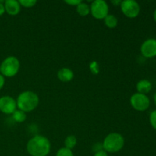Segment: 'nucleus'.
<instances>
[{
    "label": "nucleus",
    "mask_w": 156,
    "mask_h": 156,
    "mask_svg": "<svg viewBox=\"0 0 156 156\" xmlns=\"http://www.w3.org/2000/svg\"><path fill=\"white\" fill-rule=\"evenodd\" d=\"M124 138L118 133H111L104 140L102 146L103 150L108 153H115L123 149L124 146Z\"/></svg>",
    "instance_id": "7ed1b4c3"
},
{
    "label": "nucleus",
    "mask_w": 156,
    "mask_h": 156,
    "mask_svg": "<svg viewBox=\"0 0 156 156\" xmlns=\"http://www.w3.org/2000/svg\"><path fill=\"white\" fill-rule=\"evenodd\" d=\"M0 74H1V73H0Z\"/></svg>",
    "instance_id": "cd10ccee"
},
{
    "label": "nucleus",
    "mask_w": 156,
    "mask_h": 156,
    "mask_svg": "<svg viewBox=\"0 0 156 156\" xmlns=\"http://www.w3.org/2000/svg\"><path fill=\"white\" fill-rule=\"evenodd\" d=\"M5 12V10L4 2L0 1V16H1V15H2Z\"/></svg>",
    "instance_id": "5701e85b"
},
{
    "label": "nucleus",
    "mask_w": 156,
    "mask_h": 156,
    "mask_svg": "<svg viewBox=\"0 0 156 156\" xmlns=\"http://www.w3.org/2000/svg\"><path fill=\"white\" fill-rule=\"evenodd\" d=\"M57 77L61 82H68L73 80L74 78V73L70 69L62 68L58 71Z\"/></svg>",
    "instance_id": "9b49d317"
},
{
    "label": "nucleus",
    "mask_w": 156,
    "mask_h": 156,
    "mask_svg": "<svg viewBox=\"0 0 156 156\" xmlns=\"http://www.w3.org/2000/svg\"><path fill=\"white\" fill-rule=\"evenodd\" d=\"M26 149L31 156H47L50 152L51 144L47 137L37 135L27 142Z\"/></svg>",
    "instance_id": "f257e3e1"
},
{
    "label": "nucleus",
    "mask_w": 156,
    "mask_h": 156,
    "mask_svg": "<svg viewBox=\"0 0 156 156\" xmlns=\"http://www.w3.org/2000/svg\"><path fill=\"white\" fill-rule=\"evenodd\" d=\"M18 2L21 6L24 8H32L37 4L36 0H20Z\"/></svg>",
    "instance_id": "6ab92c4d"
},
{
    "label": "nucleus",
    "mask_w": 156,
    "mask_h": 156,
    "mask_svg": "<svg viewBox=\"0 0 156 156\" xmlns=\"http://www.w3.org/2000/svg\"><path fill=\"white\" fill-rule=\"evenodd\" d=\"M5 10L10 15H17L21 11V5L16 0H6L4 2Z\"/></svg>",
    "instance_id": "9d476101"
},
{
    "label": "nucleus",
    "mask_w": 156,
    "mask_h": 156,
    "mask_svg": "<svg viewBox=\"0 0 156 156\" xmlns=\"http://www.w3.org/2000/svg\"><path fill=\"white\" fill-rule=\"evenodd\" d=\"M5 85V77L2 74H0V90L4 87Z\"/></svg>",
    "instance_id": "b1692460"
},
{
    "label": "nucleus",
    "mask_w": 156,
    "mask_h": 156,
    "mask_svg": "<svg viewBox=\"0 0 156 156\" xmlns=\"http://www.w3.org/2000/svg\"><path fill=\"white\" fill-rule=\"evenodd\" d=\"M94 156H108V154L105 151L101 150V151H99V152H95Z\"/></svg>",
    "instance_id": "4be33fe9"
},
{
    "label": "nucleus",
    "mask_w": 156,
    "mask_h": 156,
    "mask_svg": "<svg viewBox=\"0 0 156 156\" xmlns=\"http://www.w3.org/2000/svg\"><path fill=\"white\" fill-rule=\"evenodd\" d=\"M136 89L138 93L146 94L152 89V83L147 79H142L137 83Z\"/></svg>",
    "instance_id": "f8f14e48"
},
{
    "label": "nucleus",
    "mask_w": 156,
    "mask_h": 156,
    "mask_svg": "<svg viewBox=\"0 0 156 156\" xmlns=\"http://www.w3.org/2000/svg\"><path fill=\"white\" fill-rule=\"evenodd\" d=\"M142 55L146 58H152L156 56V39L146 40L141 46Z\"/></svg>",
    "instance_id": "1a4fd4ad"
},
{
    "label": "nucleus",
    "mask_w": 156,
    "mask_h": 156,
    "mask_svg": "<svg viewBox=\"0 0 156 156\" xmlns=\"http://www.w3.org/2000/svg\"><path fill=\"white\" fill-rule=\"evenodd\" d=\"M17 110V102L14 98L4 95L0 98V111L5 114H12Z\"/></svg>",
    "instance_id": "6e6552de"
},
{
    "label": "nucleus",
    "mask_w": 156,
    "mask_h": 156,
    "mask_svg": "<svg viewBox=\"0 0 156 156\" xmlns=\"http://www.w3.org/2000/svg\"><path fill=\"white\" fill-rule=\"evenodd\" d=\"M149 120H150V123L151 125H152V127L155 129H156V110L152 111L150 114Z\"/></svg>",
    "instance_id": "aec40b11"
},
{
    "label": "nucleus",
    "mask_w": 156,
    "mask_h": 156,
    "mask_svg": "<svg viewBox=\"0 0 156 156\" xmlns=\"http://www.w3.org/2000/svg\"><path fill=\"white\" fill-rule=\"evenodd\" d=\"M89 69L92 74H98L99 72H100V67H99V64L98 63V62H96V61H92V62L89 64Z\"/></svg>",
    "instance_id": "a211bd4d"
},
{
    "label": "nucleus",
    "mask_w": 156,
    "mask_h": 156,
    "mask_svg": "<svg viewBox=\"0 0 156 156\" xmlns=\"http://www.w3.org/2000/svg\"><path fill=\"white\" fill-rule=\"evenodd\" d=\"M20 69V62L15 56L6 57L0 65V73L4 77H14L16 76Z\"/></svg>",
    "instance_id": "20e7f679"
},
{
    "label": "nucleus",
    "mask_w": 156,
    "mask_h": 156,
    "mask_svg": "<svg viewBox=\"0 0 156 156\" xmlns=\"http://www.w3.org/2000/svg\"><path fill=\"white\" fill-rule=\"evenodd\" d=\"M76 11L81 16H87L90 14V6L85 2H81L76 6Z\"/></svg>",
    "instance_id": "ddd939ff"
},
{
    "label": "nucleus",
    "mask_w": 156,
    "mask_h": 156,
    "mask_svg": "<svg viewBox=\"0 0 156 156\" xmlns=\"http://www.w3.org/2000/svg\"><path fill=\"white\" fill-rule=\"evenodd\" d=\"M130 105L138 111H145L150 105V100L146 94L135 93L130 98Z\"/></svg>",
    "instance_id": "0eeeda50"
},
{
    "label": "nucleus",
    "mask_w": 156,
    "mask_h": 156,
    "mask_svg": "<svg viewBox=\"0 0 156 156\" xmlns=\"http://www.w3.org/2000/svg\"><path fill=\"white\" fill-rule=\"evenodd\" d=\"M154 19H155V21L156 22V9H155V12H154Z\"/></svg>",
    "instance_id": "a878e982"
},
{
    "label": "nucleus",
    "mask_w": 156,
    "mask_h": 156,
    "mask_svg": "<svg viewBox=\"0 0 156 156\" xmlns=\"http://www.w3.org/2000/svg\"><path fill=\"white\" fill-rule=\"evenodd\" d=\"M108 5L104 0H95L91 2L90 6V13L96 19H105V17L108 15Z\"/></svg>",
    "instance_id": "39448f33"
},
{
    "label": "nucleus",
    "mask_w": 156,
    "mask_h": 156,
    "mask_svg": "<svg viewBox=\"0 0 156 156\" xmlns=\"http://www.w3.org/2000/svg\"><path fill=\"white\" fill-rule=\"evenodd\" d=\"M26 117H27V116H26L25 112L20 111V110H16L12 114V118L17 123H23V122L25 121Z\"/></svg>",
    "instance_id": "dca6fc26"
},
{
    "label": "nucleus",
    "mask_w": 156,
    "mask_h": 156,
    "mask_svg": "<svg viewBox=\"0 0 156 156\" xmlns=\"http://www.w3.org/2000/svg\"><path fill=\"white\" fill-rule=\"evenodd\" d=\"M65 2L66 4L69 5L77 6L78 5H79L82 2V1L81 0H66V1H65Z\"/></svg>",
    "instance_id": "412c9836"
},
{
    "label": "nucleus",
    "mask_w": 156,
    "mask_h": 156,
    "mask_svg": "<svg viewBox=\"0 0 156 156\" xmlns=\"http://www.w3.org/2000/svg\"><path fill=\"white\" fill-rule=\"evenodd\" d=\"M56 156H74V155H73L72 150L63 147L57 151Z\"/></svg>",
    "instance_id": "f3484780"
},
{
    "label": "nucleus",
    "mask_w": 156,
    "mask_h": 156,
    "mask_svg": "<svg viewBox=\"0 0 156 156\" xmlns=\"http://www.w3.org/2000/svg\"><path fill=\"white\" fill-rule=\"evenodd\" d=\"M121 2L122 1H120V0H117V1H111V3H112L113 5H114L118 6V5H120Z\"/></svg>",
    "instance_id": "393cba45"
},
{
    "label": "nucleus",
    "mask_w": 156,
    "mask_h": 156,
    "mask_svg": "<svg viewBox=\"0 0 156 156\" xmlns=\"http://www.w3.org/2000/svg\"><path fill=\"white\" fill-rule=\"evenodd\" d=\"M120 9L125 16L129 18L137 17L140 12V6L137 2L134 0H124L121 2Z\"/></svg>",
    "instance_id": "423d86ee"
},
{
    "label": "nucleus",
    "mask_w": 156,
    "mask_h": 156,
    "mask_svg": "<svg viewBox=\"0 0 156 156\" xmlns=\"http://www.w3.org/2000/svg\"><path fill=\"white\" fill-rule=\"evenodd\" d=\"M104 20H105V25L109 28H114L117 27L118 24V20L117 17L113 15H108Z\"/></svg>",
    "instance_id": "4468645a"
},
{
    "label": "nucleus",
    "mask_w": 156,
    "mask_h": 156,
    "mask_svg": "<svg viewBox=\"0 0 156 156\" xmlns=\"http://www.w3.org/2000/svg\"><path fill=\"white\" fill-rule=\"evenodd\" d=\"M64 144H65V148L72 150L73 149H74L75 146L77 144V139H76V137L75 136H68L66 138Z\"/></svg>",
    "instance_id": "2eb2a0df"
},
{
    "label": "nucleus",
    "mask_w": 156,
    "mask_h": 156,
    "mask_svg": "<svg viewBox=\"0 0 156 156\" xmlns=\"http://www.w3.org/2000/svg\"><path fill=\"white\" fill-rule=\"evenodd\" d=\"M154 101H155V105H156V91H155V95H154Z\"/></svg>",
    "instance_id": "bb28decb"
},
{
    "label": "nucleus",
    "mask_w": 156,
    "mask_h": 156,
    "mask_svg": "<svg viewBox=\"0 0 156 156\" xmlns=\"http://www.w3.org/2000/svg\"><path fill=\"white\" fill-rule=\"evenodd\" d=\"M17 108L24 112H30L37 107L39 97L36 93L31 91H25L18 95L16 100Z\"/></svg>",
    "instance_id": "f03ea898"
}]
</instances>
